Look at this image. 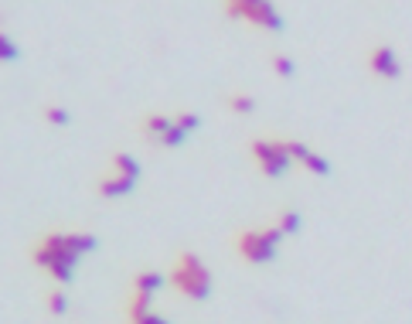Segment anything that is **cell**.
Instances as JSON below:
<instances>
[{"instance_id": "obj_1", "label": "cell", "mask_w": 412, "mask_h": 324, "mask_svg": "<svg viewBox=\"0 0 412 324\" xmlns=\"http://www.w3.org/2000/svg\"><path fill=\"white\" fill-rule=\"evenodd\" d=\"M167 283L178 287L180 294L191 300H205L208 294H211V273H208V267L191 253V249H184L178 260H174V270L167 276Z\"/></svg>"}, {"instance_id": "obj_2", "label": "cell", "mask_w": 412, "mask_h": 324, "mask_svg": "<svg viewBox=\"0 0 412 324\" xmlns=\"http://www.w3.org/2000/svg\"><path fill=\"white\" fill-rule=\"evenodd\" d=\"M283 243V229L273 222V225H262V229H242V232H235V249H239V256L246 260V263H269V260H276V249Z\"/></svg>"}, {"instance_id": "obj_3", "label": "cell", "mask_w": 412, "mask_h": 324, "mask_svg": "<svg viewBox=\"0 0 412 324\" xmlns=\"http://www.w3.org/2000/svg\"><path fill=\"white\" fill-rule=\"evenodd\" d=\"M222 14L232 17V21H249L256 27H266V31H283V14L266 3V0H225L222 3Z\"/></svg>"}, {"instance_id": "obj_4", "label": "cell", "mask_w": 412, "mask_h": 324, "mask_svg": "<svg viewBox=\"0 0 412 324\" xmlns=\"http://www.w3.org/2000/svg\"><path fill=\"white\" fill-rule=\"evenodd\" d=\"M249 154H253L256 167L266 178H283L290 171V164H293L286 157V147L280 136H253L249 140Z\"/></svg>"}, {"instance_id": "obj_5", "label": "cell", "mask_w": 412, "mask_h": 324, "mask_svg": "<svg viewBox=\"0 0 412 324\" xmlns=\"http://www.w3.org/2000/svg\"><path fill=\"white\" fill-rule=\"evenodd\" d=\"M368 69L378 76V79H399L402 76V65H399V55L392 45H375L368 52Z\"/></svg>"}, {"instance_id": "obj_6", "label": "cell", "mask_w": 412, "mask_h": 324, "mask_svg": "<svg viewBox=\"0 0 412 324\" xmlns=\"http://www.w3.org/2000/svg\"><path fill=\"white\" fill-rule=\"evenodd\" d=\"M171 127H174V116H167V113H143V116H140V134L147 136L154 147L164 140V134H167Z\"/></svg>"}, {"instance_id": "obj_7", "label": "cell", "mask_w": 412, "mask_h": 324, "mask_svg": "<svg viewBox=\"0 0 412 324\" xmlns=\"http://www.w3.org/2000/svg\"><path fill=\"white\" fill-rule=\"evenodd\" d=\"M136 188V181L133 178H123V174H103L99 181H96V191L103 195V198H123V195H129V191Z\"/></svg>"}, {"instance_id": "obj_8", "label": "cell", "mask_w": 412, "mask_h": 324, "mask_svg": "<svg viewBox=\"0 0 412 324\" xmlns=\"http://www.w3.org/2000/svg\"><path fill=\"white\" fill-rule=\"evenodd\" d=\"M127 314H129V324H140L147 314H154V294H129L127 300Z\"/></svg>"}, {"instance_id": "obj_9", "label": "cell", "mask_w": 412, "mask_h": 324, "mask_svg": "<svg viewBox=\"0 0 412 324\" xmlns=\"http://www.w3.org/2000/svg\"><path fill=\"white\" fill-rule=\"evenodd\" d=\"M164 283H167V276L157 270H140L133 276V290H136V294H157Z\"/></svg>"}, {"instance_id": "obj_10", "label": "cell", "mask_w": 412, "mask_h": 324, "mask_svg": "<svg viewBox=\"0 0 412 324\" xmlns=\"http://www.w3.org/2000/svg\"><path fill=\"white\" fill-rule=\"evenodd\" d=\"M109 167H113V174H123V178H133V181H140V171H143L133 154H113Z\"/></svg>"}, {"instance_id": "obj_11", "label": "cell", "mask_w": 412, "mask_h": 324, "mask_svg": "<svg viewBox=\"0 0 412 324\" xmlns=\"http://www.w3.org/2000/svg\"><path fill=\"white\" fill-rule=\"evenodd\" d=\"M65 246H69L72 256H82V253H92L99 246V239L89 236V232H65Z\"/></svg>"}, {"instance_id": "obj_12", "label": "cell", "mask_w": 412, "mask_h": 324, "mask_svg": "<svg viewBox=\"0 0 412 324\" xmlns=\"http://www.w3.org/2000/svg\"><path fill=\"white\" fill-rule=\"evenodd\" d=\"M31 263H34V267H41V270H52L55 263H58V253H55V249H48V246L38 239V243L31 246Z\"/></svg>"}, {"instance_id": "obj_13", "label": "cell", "mask_w": 412, "mask_h": 324, "mask_svg": "<svg viewBox=\"0 0 412 324\" xmlns=\"http://www.w3.org/2000/svg\"><path fill=\"white\" fill-rule=\"evenodd\" d=\"M225 106L239 116H249V113H256V99L249 92H232V96H225Z\"/></svg>"}, {"instance_id": "obj_14", "label": "cell", "mask_w": 412, "mask_h": 324, "mask_svg": "<svg viewBox=\"0 0 412 324\" xmlns=\"http://www.w3.org/2000/svg\"><path fill=\"white\" fill-rule=\"evenodd\" d=\"M276 225L283 229V236H290V232H300L304 218H300L297 209H280V212H276Z\"/></svg>"}, {"instance_id": "obj_15", "label": "cell", "mask_w": 412, "mask_h": 324, "mask_svg": "<svg viewBox=\"0 0 412 324\" xmlns=\"http://www.w3.org/2000/svg\"><path fill=\"white\" fill-rule=\"evenodd\" d=\"M45 307H48V314H65V311H69V297H65V290H62V287L45 290Z\"/></svg>"}, {"instance_id": "obj_16", "label": "cell", "mask_w": 412, "mask_h": 324, "mask_svg": "<svg viewBox=\"0 0 412 324\" xmlns=\"http://www.w3.org/2000/svg\"><path fill=\"white\" fill-rule=\"evenodd\" d=\"M269 69H273L276 76H283V79H293V72H297L293 58H286L283 52H269Z\"/></svg>"}, {"instance_id": "obj_17", "label": "cell", "mask_w": 412, "mask_h": 324, "mask_svg": "<svg viewBox=\"0 0 412 324\" xmlns=\"http://www.w3.org/2000/svg\"><path fill=\"white\" fill-rule=\"evenodd\" d=\"M283 147H286V157L297 164H304L310 157V147L304 143V140H293V136H283Z\"/></svg>"}, {"instance_id": "obj_18", "label": "cell", "mask_w": 412, "mask_h": 324, "mask_svg": "<svg viewBox=\"0 0 412 324\" xmlns=\"http://www.w3.org/2000/svg\"><path fill=\"white\" fill-rule=\"evenodd\" d=\"M174 127H180L184 134H194V130L201 127V116L191 113V109H178V113H174Z\"/></svg>"}, {"instance_id": "obj_19", "label": "cell", "mask_w": 412, "mask_h": 324, "mask_svg": "<svg viewBox=\"0 0 412 324\" xmlns=\"http://www.w3.org/2000/svg\"><path fill=\"white\" fill-rule=\"evenodd\" d=\"M304 171H310V174H331V161L324 157V154H317V150H310V157L304 161Z\"/></svg>"}, {"instance_id": "obj_20", "label": "cell", "mask_w": 412, "mask_h": 324, "mask_svg": "<svg viewBox=\"0 0 412 324\" xmlns=\"http://www.w3.org/2000/svg\"><path fill=\"white\" fill-rule=\"evenodd\" d=\"M41 116L48 120V123H55V127H65L72 116H69V109H62V106H55V103H45V109H41Z\"/></svg>"}, {"instance_id": "obj_21", "label": "cell", "mask_w": 412, "mask_h": 324, "mask_svg": "<svg viewBox=\"0 0 412 324\" xmlns=\"http://www.w3.org/2000/svg\"><path fill=\"white\" fill-rule=\"evenodd\" d=\"M184 140H187V134H184V130H180V127H171V130H167V134H164V140H160V143H157V147H167V150H174V147H180V143H184Z\"/></svg>"}, {"instance_id": "obj_22", "label": "cell", "mask_w": 412, "mask_h": 324, "mask_svg": "<svg viewBox=\"0 0 412 324\" xmlns=\"http://www.w3.org/2000/svg\"><path fill=\"white\" fill-rule=\"evenodd\" d=\"M0 58H3V62H14V58H17V45H14L7 34H0Z\"/></svg>"}, {"instance_id": "obj_23", "label": "cell", "mask_w": 412, "mask_h": 324, "mask_svg": "<svg viewBox=\"0 0 412 324\" xmlns=\"http://www.w3.org/2000/svg\"><path fill=\"white\" fill-rule=\"evenodd\" d=\"M140 324H171V321H167L164 314H157V311H154V314H147V318H143Z\"/></svg>"}]
</instances>
